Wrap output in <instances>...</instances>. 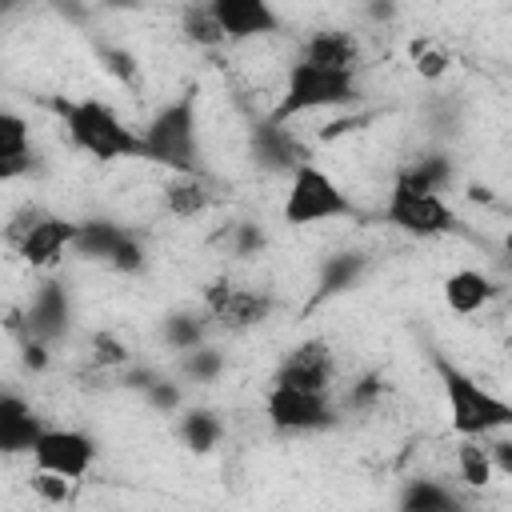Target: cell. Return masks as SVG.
<instances>
[{
  "mask_svg": "<svg viewBox=\"0 0 512 512\" xmlns=\"http://www.w3.org/2000/svg\"><path fill=\"white\" fill-rule=\"evenodd\" d=\"M140 140L148 164H160L172 176H208L196 128V88H184L180 96L160 104L152 120L140 128Z\"/></svg>",
  "mask_w": 512,
  "mask_h": 512,
  "instance_id": "cell-1",
  "label": "cell"
},
{
  "mask_svg": "<svg viewBox=\"0 0 512 512\" xmlns=\"http://www.w3.org/2000/svg\"><path fill=\"white\" fill-rule=\"evenodd\" d=\"M56 116L64 120V132L72 140V148L88 152L96 164H112V160H144V140L140 132H132L112 104L96 100V96H80V100H56L52 104Z\"/></svg>",
  "mask_w": 512,
  "mask_h": 512,
  "instance_id": "cell-2",
  "label": "cell"
},
{
  "mask_svg": "<svg viewBox=\"0 0 512 512\" xmlns=\"http://www.w3.org/2000/svg\"><path fill=\"white\" fill-rule=\"evenodd\" d=\"M432 368L440 376V388H444V400H448V416H452V432L460 440H488L492 432H504L512 424V404L500 400L496 392H488L484 384H476L444 352H432Z\"/></svg>",
  "mask_w": 512,
  "mask_h": 512,
  "instance_id": "cell-3",
  "label": "cell"
},
{
  "mask_svg": "<svg viewBox=\"0 0 512 512\" xmlns=\"http://www.w3.org/2000/svg\"><path fill=\"white\" fill-rule=\"evenodd\" d=\"M360 100V80L348 76V72H324V68H312L304 60H296L288 68V80H284V92L276 100V108L268 112L272 124H288L304 112H328V108H344V104H356Z\"/></svg>",
  "mask_w": 512,
  "mask_h": 512,
  "instance_id": "cell-4",
  "label": "cell"
},
{
  "mask_svg": "<svg viewBox=\"0 0 512 512\" xmlns=\"http://www.w3.org/2000/svg\"><path fill=\"white\" fill-rule=\"evenodd\" d=\"M360 208L348 200V192L312 160L292 168L288 180V196H284V224L292 228H308V224H324V220H356Z\"/></svg>",
  "mask_w": 512,
  "mask_h": 512,
  "instance_id": "cell-5",
  "label": "cell"
},
{
  "mask_svg": "<svg viewBox=\"0 0 512 512\" xmlns=\"http://www.w3.org/2000/svg\"><path fill=\"white\" fill-rule=\"evenodd\" d=\"M264 412L276 432H328L340 424L328 392H296V388H280V384L268 388Z\"/></svg>",
  "mask_w": 512,
  "mask_h": 512,
  "instance_id": "cell-6",
  "label": "cell"
},
{
  "mask_svg": "<svg viewBox=\"0 0 512 512\" xmlns=\"http://www.w3.org/2000/svg\"><path fill=\"white\" fill-rule=\"evenodd\" d=\"M384 220L416 240L424 236H444L456 228V212L444 204V196L432 192H408L400 184H392L388 200H384Z\"/></svg>",
  "mask_w": 512,
  "mask_h": 512,
  "instance_id": "cell-7",
  "label": "cell"
},
{
  "mask_svg": "<svg viewBox=\"0 0 512 512\" xmlns=\"http://www.w3.org/2000/svg\"><path fill=\"white\" fill-rule=\"evenodd\" d=\"M96 460V440L80 428H44L40 440L32 444V464L36 472H52L64 480H84Z\"/></svg>",
  "mask_w": 512,
  "mask_h": 512,
  "instance_id": "cell-8",
  "label": "cell"
},
{
  "mask_svg": "<svg viewBox=\"0 0 512 512\" xmlns=\"http://www.w3.org/2000/svg\"><path fill=\"white\" fill-rule=\"evenodd\" d=\"M332 380H336V352L320 336L300 340L292 352H284V360L276 364V376H272V384L296 388V392H328Z\"/></svg>",
  "mask_w": 512,
  "mask_h": 512,
  "instance_id": "cell-9",
  "label": "cell"
},
{
  "mask_svg": "<svg viewBox=\"0 0 512 512\" xmlns=\"http://www.w3.org/2000/svg\"><path fill=\"white\" fill-rule=\"evenodd\" d=\"M72 324V304H68V284H60L56 276H48L36 292L32 304L24 308V340H36L44 348H52Z\"/></svg>",
  "mask_w": 512,
  "mask_h": 512,
  "instance_id": "cell-10",
  "label": "cell"
},
{
  "mask_svg": "<svg viewBox=\"0 0 512 512\" xmlns=\"http://www.w3.org/2000/svg\"><path fill=\"white\" fill-rule=\"evenodd\" d=\"M208 8L224 32V44H244V40L280 32V16L264 0H208Z\"/></svg>",
  "mask_w": 512,
  "mask_h": 512,
  "instance_id": "cell-11",
  "label": "cell"
},
{
  "mask_svg": "<svg viewBox=\"0 0 512 512\" xmlns=\"http://www.w3.org/2000/svg\"><path fill=\"white\" fill-rule=\"evenodd\" d=\"M72 236H76V220H64V216H56V212H44V216L12 244V252H16L24 264H32V268H56L60 256L72 248Z\"/></svg>",
  "mask_w": 512,
  "mask_h": 512,
  "instance_id": "cell-12",
  "label": "cell"
},
{
  "mask_svg": "<svg viewBox=\"0 0 512 512\" xmlns=\"http://www.w3.org/2000/svg\"><path fill=\"white\" fill-rule=\"evenodd\" d=\"M40 432H44L40 412L16 392H0V456L32 452Z\"/></svg>",
  "mask_w": 512,
  "mask_h": 512,
  "instance_id": "cell-13",
  "label": "cell"
},
{
  "mask_svg": "<svg viewBox=\"0 0 512 512\" xmlns=\"http://www.w3.org/2000/svg\"><path fill=\"white\" fill-rule=\"evenodd\" d=\"M300 60L312 64V68H324V72H348V76H356V68H360V40L352 32L324 28V32H312L304 40Z\"/></svg>",
  "mask_w": 512,
  "mask_h": 512,
  "instance_id": "cell-14",
  "label": "cell"
},
{
  "mask_svg": "<svg viewBox=\"0 0 512 512\" xmlns=\"http://www.w3.org/2000/svg\"><path fill=\"white\" fill-rule=\"evenodd\" d=\"M252 156L264 172H284V176H292V168L308 160L300 140L284 124H272V120H260L252 128Z\"/></svg>",
  "mask_w": 512,
  "mask_h": 512,
  "instance_id": "cell-15",
  "label": "cell"
},
{
  "mask_svg": "<svg viewBox=\"0 0 512 512\" xmlns=\"http://www.w3.org/2000/svg\"><path fill=\"white\" fill-rule=\"evenodd\" d=\"M272 308H276L272 292H264V288H236L232 284L228 300L212 312V324H220L224 332H248V328H260L272 316Z\"/></svg>",
  "mask_w": 512,
  "mask_h": 512,
  "instance_id": "cell-16",
  "label": "cell"
},
{
  "mask_svg": "<svg viewBox=\"0 0 512 512\" xmlns=\"http://www.w3.org/2000/svg\"><path fill=\"white\" fill-rule=\"evenodd\" d=\"M36 164L32 156V128L20 112L0 108V180H20Z\"/></svg>",
  "mask_w": 512,
  "mask_h": 512,
  "instance_id": "cell-17",
  "label": "cell"
},
{
  "mask_svg": "<svg viewBox=\"0 0 512 512\" xmlns=\"http://www.w3.org/2000/svg\"><path fill=\"white\" fill-rule=\"evenodd\" d=\"M452 180H456V164H452L448 152H420L408 164H400V172H396L392 184H400L408 192H432V196H440V192L452 188Z\"/></svg>",
  "mask_w": 512,
  "mask_h": 512,
  "instance_id": "cell-18",
  "label": "cell"
},
{
  "mask_svg": "<svg viewBox=\"0 0 512 512\" xmlns=\"http://www.w3.org/2000/svg\"><path fill=\"white\" fill-rule=\"evenodd\" d=\"M368 272V256L360 248H344V252H332L324 264H320V276H316V292H312V308L356 288L360 276Z\"/></svg>",
  "mask_w": 512,
  "mask_h": 512,
  "instance_id": "cell-19",
  "label": "cell"
},
{
  "mask_svg": "<svg viewBox=\"0 0 512 512\" xmlns=\"http://www.w3.org/2000/svg\"><path fill=\"white\" fill-rule=\"evenodd\" d=\"M396 512H468V504H464V496H460L456 488H448L444 480L412 476V480L400 488Z\"/></svg>",
  "mask_w": 512,
  "mask_h": 512,
  "instance_id": "cell-20",
  "label": "cell"
},
{
  "mask_svg": "<svg viewBox=\"0 0 512 512\" xmlns=\"http://www.w3.org/2000/svg\"><path fill=\"white\" fill-rule=\"evenodd\" d=\"M160 196H164V208L176 220H196L216 204V192H212L208 176H168Z\"/></svg>",
  "mask_w": 512,
  "mask_h": 512,
  "instance_id": "cell-21",
  "label": "cell"
},
{
  "mask_svg": "<svg viewBox=\"0 0 512 512\" xmlns=\"http://www.w3.org/2000/svg\"><path fill=\"white\" fill-rule=\"evenodd\" d=\"M496 292H500L496 280H492L488 272H480V268H460V272H452V276L444 280V304H448L456 316L480 312Z\"/></svg>",
  "mask_w": 512,
  "mask_h": 512,
  "instance_id": "cell-22",
  "label": "cell"
},
{
  "mask_svg": "<svg viewBox=\"0 0 512 512\" xmlns=\"http://www.w3.org/2000/svg\"><path fill=\"white\" fill-rule=\"evenodd\" d=\"M132 228L116 224V220H104V216H92V220H80L76 224V236H72V248L80 260H96V264H108V256L116 252V244L128 236Z\"/></svg>",
  "mask_w": 512,
  "mask_h": 512,
  "instance_id": "cell-23",
  "label": "cell"
},
{
  "mask_svg": "<svg viewBox=\"0 0 512 512\" xmlns=\"http://www.w3.org/2000/svg\"><path fill=\"white\" fill-rule=\"evenodd\" d=\"M208 312H192V308H176L160 320V340L172 352H192L200 344H208Z\"/></svg>",
  "mask_w": 512,
  "mask_h": 512,
  "instance_id": "cell-24",
  "label": "cell"
},
{
  "mask_svg": "<svg viewBox=\"0 0 512 512\" xmlns=\"http://www.w3.org/2000/svg\"><path fill=\"white\" fill-rule=\"evenodd\" d=\"M176 436L184 440L188 452L204 456V452L220 448V440H224V420H220L212 408H188V412L180 416V424H176Z\"/></svg>",
  "mask_w": 512,
  "mask_h": 512,
  "instance_id": "cell-25",
  "label": "cell"
},
{
  "mask_svg": "<svg viewBox=\"0 0 512 512\" xmlns=\"http://www.w3.org/2000/svg\"><path fill=\"white\" fill-rule=\"evenodd\" d=\"M456 468H460V480L468 488H488L496 476L492 456H488V440H460L456 444Z\"/></svg>",
  "mask_w": 512,
  "mask_h": 512,
  "instance_id": "cell-26",
  "label": "cell"
},
{
  "mask_svg": "<svg viewBox=\"0 0 512 512\" xmlns=\"http://www.w3.org/2000/svg\"><path fill=\"white\" fill-rule=\"evenodd\" d=\"M180 28H184V36H188L196 48H220V44H224V32H220V24H216V16H212L208 4L184 8V12H180Z\"/></svg>",
  "mask_w": 512,
  "mask_h": 512,
  "instance_id": "cell-27",
  "label": "cell"
},
{
  "mask_svg": "<svg viewBox=\"0 0 512 512\" xmlns=\"http://www.w3.org/2000/svg\"><path fill=\"white\" fill-rule=\"evenodd\" d=\"M224 372V352L212 344H200L192 352H180V376L192 384H212Z\"/></svg>",
  "mask_w": 512,
  "mask_h": 512,
  "instance_id": "cell-28",
  "label": "cell"
},
{
  "mask_svg": "<svg viewBox=\"0 0 512 512\" xmlns=\"http://www.w3.org/2000/svg\"><path fill=\"white\" fill-rule=\"evenodd\" d=\"M228 252L232 256H240V260H252V256H260L264 252V244H268V236H264V228L260 224H252V220H236L232 228H228Z\"/></svg>",
  "mask_w": 512,
  "mask_h": 512,
  "instance_id": "cell-29",
  "label": "cell"
},
{
  "mask_svg": "<svg viewBox=\"0 0 512 512\" xmlns=\"http://www.w3.org/2000/svg\"><path fill=\"white\" fill-rule=\"evenodd\" d=\"M144 264H148V252H144L140 232H128V236L116 244V252L108 256V268L120 272V276H136V272H144Z\"/></svg>",
  "mask_w": 512,
  "mask_h": 512,
  "instance_id": "cell-30",
  "label": "cell"
},
{
  "mask_svg": "<svg viewBox=\"0 0 512 512\" xmlns=\"http://www.w3.org/2000/svg\"><path fill=\"white\" fill-rule=\"evenodd\" d=\"M92 364L104 368V372H116V368L132 364V352H128V344L116 340L112 332H96V336H92Z\"/></svg>",
  "mask_w": 512,
  "mask_h": 512,
  "instance_id": "cell-31",
  "label": "cell"
},
{
  "mask_svg": "<svg viewBox=\"0 0 512 512\" xmlns=\"http://www.w3.org/2000/svg\"><path fill=\"white\" fill-rule=\"evenodd\" d=\"M384 392H388L384 372H364V376L352 384V392H348V408H352V412H368V408H376V404L384 400Z\"/></svg>",
  "mask_w": 512,
  "mask_h": 512,
  "instance_id": "cell-32",
  "label": "cell"
},
{
  "mask_svg": "<svg viewBox=\"0 0 512 512\" xmlns=\"http://www.w3.org/2000/svg\"><path fill=\"white\" fill-rule=\"evenodd\" d=\"M412 60H416V72L424 76V80H440L444 72H448V52L444 48H436V44H428V40H416L412 44Z\"/></svg>",
  "mask_w": 512,
  "mask_h": 512,
  "instance_id": "cell-33",
  "label": "cell"
},
{
  "mask_svg": "<svg viewBox=\"0 0 512 512\" xmlns=\"http://www.w3.org/2000/svg\"><path fill=\"white\" fill-rule=\"evenodd\" d=\"M96 52H100L104 68H108L120 84H136V60H132V52H124V48H108V44H100Z\"/></svg>",
  "mask_w": 512,
  "mask_h": 512,
  "instance_id": "cell-34",
  "label": "cell"
},
{
  "mask_svg": "<svg viewBox=\"0 0 512 512\" xmlns=\"http://www.w3.org/2000/svg\"><path fill=\"white\" fill-rule=\"evenodd\" d=\"M140 396H144L152 408H160V412H176V408L184 404V392H180V384H172V380H164V376H160L156 384H148Z\"/></svg>",
  "mask_w": 512,
  "mask_h": 512,
  "instance_id": "cell-35",
  "label": "cell"
},
{
  "mask_svg": "<svg viewBox=\"0 0 512 512\" xmlns=\"http://www.w3.org/2000/svg\"><path fill=\"white\" fill-rule=\"evenodd\" d=\"M32 492L48 504H64L72 496V480L64 476H52V472H32Z\"/></svg>",
  "mask_w": 512,
  "mask_h": 512,
  "instance_id": "cell-36",
  "label": "cell"
},
{
  "mask_svg": "<svg viewBox=\"0 0 512 512\" xmlns=\"http://www.w3.org/2000/svg\"><path fill=\"white\" fill-rule=\"evenodd\" d=\"M44 212H48V208H40V204H20V208L8 216V228H4V244L12 248V244H16V240H20V236H24V232H28V228H32V224L44 216Z\"/></svg>",
  "mask_w": 512,
  "mask_h": 512,
  "instance_id": "cell-37",
  "label": "cell"
},
{
  "mask_svg": "<svg viewBox=\"0 0 512 512\" xmlns=\"http://www.w3.org/2000/svg\"><path fill=\"white\" fill-rule=\"evenodd\" d=\"M48 348L44 344H36V340H20V364L28 368V372H44L48 368Z\"/></svg>",
  "mask_w": 512,
  "mask_h": 512,
  "instance_id": "cell-38",
  "label": "cell"
},
{
  "mask_svg": "<svg viewBox=\"0 0 512 512\" xmlns=\"http://www.w3.org/2000/svg\"><path fill=\"white\" fill-rule=\"evenodd\" d=\"M488 456H492V468L500 476H512V444L508 440H492L488 444Z\"/></svg>",
  "mask_w": 512,
  "mask_h": 512,
  "instance_id": "cell-39",
  "label": "cell"
}]
</instances>
